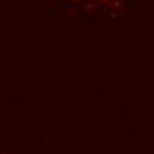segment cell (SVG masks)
Masks as SVG:
<instances>
[{
	"instance_id": "6da1fadb",
	"label": "cell",
	"mask_w": 154,
	"mask_h": 154,
	"mask_svg": "<svg viewBox=\"0 0 154 154\" xmlns=\"http://www.w3.org/2000/svg\"><path fill=\"white\" fill-rule=\"evenodd\" d=\"M64 2H67V4H78V2H83V0H64Z\"/></svg>"
}]
</instances>
